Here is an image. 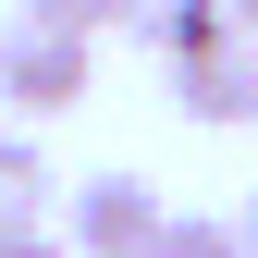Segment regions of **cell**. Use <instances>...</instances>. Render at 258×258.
Returning <instances> with one entry per match:
<instances>
[{"label": "cell", "instance_id": "1", "mask_svg": "<svg viewBox=\"0 0 258 258\" xmlns=\"http://www.w3.org/2000/svg\"><path fill=\"white\" fill-rule=\"evenodd\" d=\"M160 221H172V209H160L148 172H86V184H74V221H61V246H74V258H148Z\"/></svg>", "mask_w": 258, "mask_h": 258}, {"label": "cell", "instance_id": "2", "mask_svg": "<svg viewBox=\"0 0 258 258\" xmlns=\"http://www.w3.org/2000/svg\"><path fill=\"white\" fill-rule=\"evenodd\" d=\"M86 74H99L86 37H49V25H25V13L0 25V99H13V111H74Z\"/></svg>", "mask_w": 258, "mask_h": 258}, {"label": "cell", "instance_id": "3", "mask_svg": "<svg viewBox=\"0 0 258 258\" xmlns=\"http://www.w3.org/2000/svg\"><path fill=\"white\" fill-rule=\"evenodd\" d=\"M172 111H184V123H209V136H234V123H258V37L184 49V61H172Z\"/></svg>", "mask_w": 258, "mask_h": 258}, {"label": "cell", "instance_id": "4", "mask_svg": "<svg viewBox=\"0 0 258 258\" xmlns=\"http://www.w3.org/2000/svg\"><path fill=\"white\" fill-rule=\"evenodd\" d=\"M49 197H61V184H49V148L37 136H0V234H37Z\"/></svg>", "mask_w": 258, "mask_h": 258}, {"label": "cell", "instance_id": "5", "mask_svg": "<svg viewBox=\"0 0 258 258\" xmlns=\"http://www.w3.org/2000/svg\"><path fill=\"white\" fill-rule=\"evenodd\" d=\"M148 258H246V246H234V221H209V209H172Z\"/></svg>", "mask_w": 258, "mask_h": 258}, {"label": "cell", "instance_id": "6", "mask_svg": "<svg viewBox=\"0 0 258 258\" xmlns=\"http://www.w3.org/2000/svg\"><path fill=\"white\" fill-rule=\"evenodd\" d=\"M25 25H49V37H99V25H123L111 0H25Z\"/></svg>", "mask_w": 258, "mask_h": 258}, {"label": "cell", "instance_id": "7", "mask_svg": "<svg viewBox=\"0 0 258 258\" xmlns=\"http://www.w3.org/2000/svg\"><path fill=\"white\" fill-rule=\"evenodd\" d=\"M111 13H123V25H136V37H160V25H172V13H184V0H111Z\"/></svg>", "mask_w": 258, "mask_h": 258}, {"label": "cell", "instance_id": "8", "mask_svg": "<svg viewBox=\"0 0 258 258\" xmlns=\"http://www.w3.org/2000/svg\"><path fill=\"white\" fill-rule=\"evenodd\" d=\"M0 258H74V246H61L49 221H37V234H0Z\"/></svg>", "mask_w": 258, "mask_h": 258}, {"label": "cell", "instance_id": "9", "mask_svg": "<svg viewBox=\"0 0 258 258\" xmlns=\"http://www.w3.org/2000/svg\"><path fill=\"white\" fill-rule=\"evenodd\" d=\"M234 246H246V258H258V197H246V209H234Z\"/></svg>", "mask_w": 258, "mask_h": 258}, {"label": "cell", "instance_id": "10", "mask_svg": "<svg viewBox=\"0 0 258 258\" xmlns=\"http://www.w3.org/2000/svg\"><path fill=\"white\" fill-rule=\"evenodd\" d=\"M221 13H234V37H258V0H221Z\"/></svg>", "mask_w": 258, "mask_h": 258}, {"label": "cell", "instance_id": "11", "mask_svg": "<svg viewBox=\"0 0 258 258\" xmlns=\"http://www.w3.org/2000/svg\"><path fill=\"white\" fill-rule=\"evenodd\" d=\"M246 136H258V123H246Z\"/></svg>", "mask_w": 258, "mask_h": 258}]
</instances>
